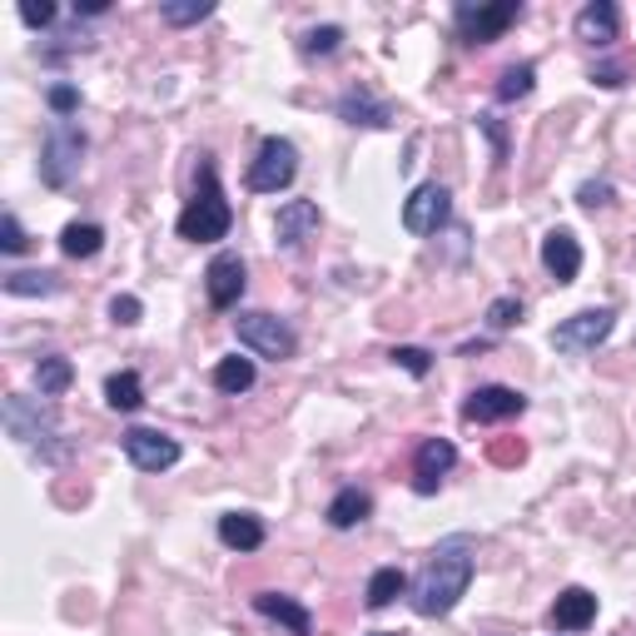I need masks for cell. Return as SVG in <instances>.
Masks as SVG:
<instances>
[{
	"mask_svg": "<svg viewBox=\"0 0 636 636\" xmlns=\"http://www.w3.org/2000/svg\"><path fill=\"white\" fill-rule=\"evenodd\" d=\"M518 15H522L518 0H497V5H473V0H463L453 11V21H458V35H463L467 45H487L518 21Z\"/></svg>",
	"mask_w": 636,
	"mask_h": 636,
	"instance_id": "obj_8",
	"label": "cell"
},
{
	"mask_svg": "<svg viewBox=\"0 0 636 636\" xmlns=\"http://www.w3.org/2000/svg\"><path fill=\"white\" fill-rule=\"evenodd\" d=\"M105 403L115 413H135L144 403V383H140V373L135 368H119V373H109L105 378Z\"/></svg>",
	"mask_w": 636,
	"mask_h": 636,
	"instance_id": "obj_22",
	"label": "cell"
},
{
	"mask_svg": "<svg viewBox=\"0 0 636 636\" xmlns=\"http://www.w3.org/2000/svg\"><path fill=\"white\" fill-rule=\"evenodd\" d=\"M21 21L31 25V31H45V25H55V5H21Z\"/></svg>",
	"mask_w": 636,
	"mask_h": 636,
	"instance_id": "obj_39",
	"label": "cell"
},
{
	"mask_svg": "<svg viewBox=\"0 0 636 636\" xmlns=\"http://www.w3.org/2000/svg\"><path fill=\"white\" fill-rule=\"evenodd\" d=\"M403 592H408V577H403L398 567H378L373 577H368V606H373V612L393 606Z\"/></svg>",
	"mask_w": 636,
	"mask_h": 636,
	"instance_id": "obj_27",
	"label": "cell"
},
{
	"mask_svg": "<svg viewBox=\"0 0 636 636\" xmlns=\"http://www.w3.org/2000/svg\"><path fill=\"white\" fill-rule=\"evenodd\" d=\"M448 215H453V195L442 184H418L408 205H403V229L408 234H438L448 224Z\"/></svg>",
	"mask_w": 636,
	"mask_h": 636,
	"instance_id": "obj_9",
	"label": "cell"
},
{
	"mask_svg": "<svg viewBox=\"0 0 636 636\" xmlns=\"http://www.w3.org/2000/svg\"><path fill=\"white\" fill-rule=\"evenodd\" d=\"M477 130H487V140H493V150H497V164H507V135H502V125H497L493 115H477Z\"/></svg>",
	"mask_w": 636,
	"mask_h": 636,
	"instance_id": "obj_38",
	"label": "cell"
},
{
	"mask_svg": "<svg viewBox=\"0 0 636 636\" xmlns=\"http://www.w3.org/2000/svg\"><path fill=\"white\" fill-rule=\"evenodd\" d=\"M25 244H31V239H25L21 219H15V215H5V219H0V248H5V254H21Z\"/></svg>",
	"mask_w": 636,
	"mask_h": 636,
	"instance_id": "obj_36",
	"label": "cell"
},
{
	"mask_svg": "<svg viewBox=\"0 0 636 636\" xmlns=\"http://www.w3.org/2000/svg\"><path fill=\"white\" fill-rule=\"evenodd\" d=\"M626 76H632V70H626L622 60H602V66H592V85H602V90H622Z\"/></svg>",
	"mask_w": 636,
	"mask_h": 636,
	"instance_id": "obj_34",
	"label": "cell"
},
{
	"mask_svg": "<svg viewBox=\"0 0 636 636\" xmlns=\"http://www.w3.org/2000/svg\"><path fill=\"white\" fill-rule=\"evenodd\" d=\"M254 378H259V373H254V358H219V363H215V389L219 393H234V398H239V393H248V389H254Z\"/></svg>",
	"mask_w": 636,
	"mask_h": 636,
	"instance_id": "obj_25",
	"label": "cell"
},
{
	"mask_svg": "<svg viewBox=\"0 0 636 636\" xmlns=\"http://www.w3.org/2000/svg\"><path fill=\"white\" fill-rule=\"evenodd\" d=\"M571 31H577V41H587V45H612L616 31H622V15H616L612 0H592V5L577 11Z\"/></svg>",
	"mask_w": 636,
	"mask_h": 636,
	"instance_id": "obj_17",
	"label": "cell"
},
{
	"mask_svg": "<svg viewBox=\"0 0 636 636\" xmlns=\"http://www.w3.org/2000/svg\"><path fill=\"white\" fill-rule=\"evenodd\" d=\"M215 15V0H164L160 5V21L164 25H199Z\"/></svg>",
	"mask_w": 636,
	"mask_h": 636,
	"instance_id": "obj_28",
	"label": "cell"
},
{
	"mask_svg": "<svg viewBox=\"0 0 636 636\" xmlns=\"http://www.w3.org/2000/svg\"><path fill=\"white\" fill-rule=\"evenodd\" d=\"M616 328V313L612 309H582V313H571V319H562L557 328H552V348L557 354H597V348L612 338Z\"/></svg>",
	"mask_w": 636,
	"mask_h": 636,
	"instance_id": "obj_6",
	"label": "cell"
},
{
	"mask_svg": "<svg viewBox=\"0 0 636 636\" xmlns=\"http://www.w3.org/2000/svg\"><path fill=\"white\" fill-rule=\"evenodd\" d=\"M338 45H344V25H313V31H303L299 50L303 55H334Z\"/></svg>",
	"mask_w": 636,
	"mask_h": 636,
	"instance_id": "obj_29",
	"label": "cell"
},
{
	"mask_svg": "<svg viewBox=\"0 0 636 636\" xmlns=\"http://www.w3.org/2000/svg\"><path fill=\"white\" fill-rule=\"evenodd\" d=\"M5 432H11L15 442H25V448H35L45 463L66 458V448H55V438H60V413L45 398H21V393H11V398H5Z\"/></svg>",
	"mask_w": 636,
	"mask_h": 636,
	"instance_id": "obj_3",
	"label": "cell"
},
{
	"mask_svg": "<svg viewBox=\"0 0 636 636\" xmlns=\"http://www.w3.org/2000/svg\"><path fill=\"white\" fill-rule=\"evenodd\" d=\"M378 636H393V632H378Z\"/></svg>",
	"mask_w": 636,
	"mask_h": 636,
	"instance_id": "obj_41",
	"label": "cell"
},
{
	"mask_svg": "<svg viewBox=\"0 0 636 636\" xmlns=\"http://www.w3.org/2000/svg\"><path fill=\"white\" fill-rule=\"evenodd\" d=\"M219 542L234 552H259L264 547V522L254 512H224L219 518Z\"/></svg>",
	"mask_w": 636,
	"mask_h": 636,
	"instance_id": "obj_20",
	"label": "cell"
},
{
	"mask_svg": "<svg viewBox=\"0 0 636 636\" xmlns=\"http://www.w3.org/2000/svg\"><path fill=\"white\" fill-rule=\"evenodd\" d=\"M597 622V597L587 587H567V592L552 602V626L557 632H587Z\"/></svg>",
	"mask_w": 636,
	"mask_h": 636,
	"instance_id": "obj_18",
	"label": "cell"
},
{
	"mask_svg": "<svg viewBox=\"0 0 636 636\" xmlns=\"http://www.w3.org/2000/svg\"><path fill=\"white\" fill-rule=\"evenodd\" d=\"M338 119H344V125H363V130H389L398 115H393L389 100H378L368 85H358L338 100Z\"/></svg>",
	"mask_w": 636,
	"mask_h": 636,
	"instance_id": "obj_14",
	"label": "cell"
},
{
	"mask_svg": "<svg viewBox=\"0 0 636 636\" xmlns=\"http://www.w3.org/2000/svg\"><path fill=\"white\" fill-rule=\"evenodd\" d=\"M522 408H528V398H522L518 389L487 383V389H477L473 398L463 403V418H467V423H507V418H518Z\"/></svg>",
	"mask_w": 636,
	"mask_h": 636,
	"instance_id": "obj_12",
	"label": "cell"
},
{
	"mask_svg": "<svg viewBox=\"0 0 636 636\" xmlns=\"http://www.w3.org/2000/svg\"><path fill=\"white\" fill-rule=\"evenodd\" d=\"M35 383H41V398H60V393L76 383V368H70V358L50 354L35 363Z\"/></svg>",
	"mask_w": 636,
	"mask_h": 636,
	"instance_id": "obj_26",
	"label": "cell"
},
{
	"mask_svg": "<svg viewBox=\"0 0 636 636\" xmlns=\"http://www.w3.org/2000/svg\"><path fill=\"white\" fill-rule=\"evenodd\" d=\"M532 80H537V70H532V66H507L502 80H497V100H522V95H532Z\"/></svg>",
	"mask_w": 636,
	"mask_h": 636,
	"instance_id": "obj_30",
	"label": "cell"
},
{
	"mask_svg": "<svg viewBox=\"0 0 636 636\" xmlns=\"http://www.w3.org/2000/svg\"><path fill=\"white\" fill-rule=\"evenodd\" d=\"M293 174H299V150L274 135V140L259 144L254 164H248V189H254V195H279V189L293 184Z\"/></svg>",
	"mask_w": 636,
	"mask_h": 636,
	"instance_id": "obj_7",
	"label": "cell"
},
{
	"mask_svg": "<svg viewBox=\"0 0 636 636\" xmlns=\"http://www.w3.org/2000/svg\"><path fill=\"white\" fill-rule=\"evenodd\" d=\"M85 130H80L76 119H55L50 130H45V144H41V180L50 189H66L70 180L80 174V160H85Z\"/></svg>",
	"mask_w": 636,
	"mask_h": 636,
	"instance_id": "obj_4",
	"label": "cell"
},
{
	"mask_svg": "<svg viewBox=\"0 0 636 636\" xmlns=\"http://www.w3.org/2000/svg\"><path fill=\"white\" fill-rule=\"evenodd\" d=\"M55 289H60V279H55L50 269H15V274H5V293H11V299H50Z\"/></svg>",
	"mask_w": 636,
	"mask_h": 636,
	"instance_id": "obj_24",
	"label": "cell"
},
{
	"mask_svg": "<svg viewBox=\"0 0 636 636\" xmlns=\"http://www.w3.org/2000/svg\"><path fill=\"white\" fill-rule=\"evenodd\" d=\"M542 269H547L557 284H571L577 274H582V244H577L571 229H552V234L542 239Z\"/></svg>",
	"mask_w": 636,
	"mask_h": 636,
	"instance_id": "obj_15",
	"label": "cell"
},
{
	"mask_svg": "<svg viewBox=\"0 0 636 636\" xmlns=\"http://www.w3.org/2000/svg\"><path fill=\"white\" fill-rule=\"evenodd\" d=\"M393 363H398L403 373H413V378H428L432 354H428V348H393Z\"/></svg>",
	"mask_w": 636,
	"mask_h": 636,
	"instance_id": "obj_33",
	"label": "cell"
},
{
	"mask_svg": "<svg viewBox=\"0 0 636 636\" xmlns=\"http://www.w3.org/2000/svg\"><path fill=\"white\" fill-rule=\"evenodd\" d=\"M368 512H373V497H368L363 487H338L334 502H328V528L348 532V528H358Z\"/></svg>",
	"mask_w": 636,
	"mask_h": 636,
	"instance_id": "obj_21",
	"label": "cell"
},
{
	"mask_svg": "<svg viewBox=\"0 0 636 636\" xmlns=\"http://www.w3.org/2000/svg\"><path fill=\"white\" fill-rule=\"evenodd\" d=\"M319 205L313 199H289V205L279 209V219H274V244L279 248H303L313 239V229H319Z\"/></svg>",
	"mask_w": 636,
	"mask_h": 636,
	"instance_id": "obj_13",
	"label": "cell"
},
{
	"mask_svg": "<svg viewBox=\"0 0 636 636\" xmlns=\"http://www.w3.org/2000/svg\"><path fill=\"white\" fill-rule=\"evenodd\" d=\"M254 612L269 616V622H279V626H289V636H309L313 632L309 606L293 602V597H284V592H259V597H254Z\"/></svg>",
	"mask_w": 636,
	"mask_h": 636,
	"instance_id": "obj_19",
	"label": "cell"
},
{
	"mask_svg": "<svg viewBox=\"0 0 636 636\" xmlns=\"http://www.w3.org/2000/svg\"><path fill=\"white\" fill-rule=\"evenodd\" d=\"M234 338L248 348V354H259V358H293V348H299V334H293L284 319H274V313L254 309V313H239L234 319Z\"/></svg>",
	"mask_w": 636,
	"mask_h": 636,
	"instance_id": "obj_5",
	"label": "cell"
},
{
	"mask_svg": "<svg viewBox=\"0 0 636 636\" xmlns=\"http://www.w3.org/2000/svg\"><path fill=\"white\" fill-rule=\"evenodd\" d=\"M50 109H55L60 119H66L70 109H80V90H76V85H55V90H50Z\"/></svg>",
	"mask_w": 636,
	"mask_h": 636,
	"instance_id": "obj_37",
	"label": "cell"
},
{
	"mask_svg": "<svg viewBox=\"0 0 636 636\" xmlns=\"http://www.w3.org/2000/svg\"><path fill=\"white\" fill-rule=\"evenodd\" d=\"M577 205H582V209H606V205H612V184H606V180H587L582 189H577Z\"/></svg>",
	"mask_w": 636,
	"mask_h": 636,
	"instance_id": "obj_35",
	"label": "cell"
},
{
	"mask_svg": "<svg viewBox=\"0 0 636 636\" xmlns=\"http://www.w3.org/2000/svg\"><path fill=\"white\" fill-rule=\"evenodd\" d=\"M109 5L105 0H76V15H105Z\"/></svg>",
	"mask_w": 636,
	"mask_h": 636,
	"instance_id": "obj_40",
	"label": "cell"
},
{
	"mask_svg": "<svg viewBox=\"0 0 636 636\" xmlns=\"http://www.w3.org/2000/svg\"><path fill=\"white\" fill-rule=\"evenodd\" d=\"M453 463H458V448H453V442H448V438H423L418 453H413V473H418V483H413V487L428 497Z\"/></svg>",
	"mask_w": 636,
	"mask_h": 636,
	"instance_id": "obj_16",
	"label": "cell"
},
{
	"mask_svg": "<svg viewBox=\"0 0 636 636\" xmlns=\"http://www.w3.org/2000/svg\"><path fill=\"white\" fill-rule=\"evenodd\" d=\"M125 458H130L140 473H164V467L180 463V442L160 428H130L125 432Z\"/></svg>",
	"mask_w": 636,
	"mask_h": 636,
	"instance_id": "obj_10",
	"label": "cell"
},
{
	"mask_svg": "<svg viewBox=\"0 0 636 636\" xmlns=\"http://www.w3.org/2000/svg\"><path fill=\"white\" fill-rule=\"evenodd\" d=\"M229 224H234V209H229L224 189H219V174L215 164H199V184H195V199L184 205L180 215V239H189V244H215V239L229 234Z\"/></svg>",
	"mask_w": 636,
	"mask_h": 636,
	"instance_id": "obj_2",
	"label": "cell"
},
{
	"mask_svg": "<svg viewBox=\"0 0 636 636\" xmlns=\"http://www.w3.org/2000/svg\"><path fill=\"white\" fill-rule=\"evenodd\" d=\"M522 324V299H493L487 303V328L493 334H502V328Z\"/></svg>",
	"mask_w": 636,
	"mask_h": 636,
	"instance_id": "obj_31",
	"label": "cell"
},
{
	"mask_svg": "<svg viewBox=\"0 0 636 636\" xmlns=\"http://www.w3.org/2000/svg\"><path fill=\"white\" fill-rule=\"evenodd\" d=\"M109 319L130 328V324H140V319H144V303L135 299V293H115V299H109Z\"/></svg>",
	"mask_w": 636,
	"mask_h": 636,
	"instance_id": "obj_32",
	"label": "cell"
},
{
	"mask_svg": "<svg viewBox=\"0 0 636 636\" xmlns=\"http://www.w3.org/2000/svg\"><path fill=\"white\" fill-rule=\"evenodd\" d=\"M467 582H473V542L467 537L442 542V547L423 562L418 582H413V612L448 616L467 597Z\"/></svg>",
	"mask_w": 636,
	"mask_h": 636,
	"instance_id": "obj_1",
	"label": "cell"
},
{
	"mask_svg": "<svg viewBox=\"0 0 636 636\" xmlns=\"http://www.w3.org/2000/svg\"><path fill=\"white\" fill-rule=\"evenodd\" d=\"M100 248H105V229L100 224H66L60 229V254H66V259H95Z\"/></svg>",
	"mask_w": 636,
	"mask_h": 636,
	"instance_id": "obj_23",
	"label": "cell"
},
{
	"mask_svg": "<svg viewBox=\"0 0 636 636\" xmlns=\"http://www.w3.org/2000/svg\"><path fill=\"white\" fill-rule=\"evenodd\" d=\"M248 289V274H244V259L239 254H215L205 269V293L215 309H234Z\"/></svg>",
	"mask_w": 636,
	"mask_h": 636,
	"instance_id": "obj_11",
	"label": "cell"
}]
</instances>
